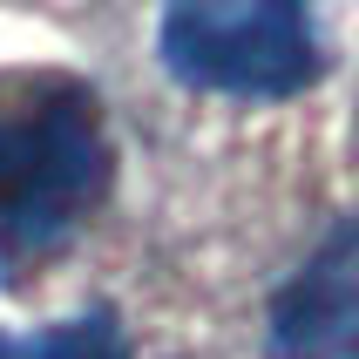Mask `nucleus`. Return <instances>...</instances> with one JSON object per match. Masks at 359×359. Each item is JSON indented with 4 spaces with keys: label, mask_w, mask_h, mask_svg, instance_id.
I'll return each mask as SVG.
<instances>
[{
    "label": "nucleus",
    "mask_w": 359,
    "mask_h": 359,
    "mask_svg": "<svg viewBox=\"0 0 359 359\" xmlns=\"http://www.w3.org/2000/svg\"><path fill=\"white\" fill-rule=\"evenodd\" d=\"M0 359H129V339H122V319L102 305L41 332H0Z\"/></svg>",
    "instance_id": "obj_4"
},
{
    "label": "nucleus",
    "mask_w": 359,
    "mask_h": 359,
    "mask_svg": "<svg viewBox=\"0 0 359 359\" xmlns=\"http://www.w3.org/2000/svg\"><path fill=\"white\" fill-rule=\"evenodd\" d=\"M163 68L203 95L285 102L325 75L312 0H170Z\"/></svg>",
    "instance_id": "obj_2"
},
{
    "label": "nucleus",
    "mask_w": 359,
    "mask_h": 359,
    "mask_svg": "<svg viewBox=\"0 0 359 359\" xmlns=\"http://www.w3.org/2000/svg\"><path fill=\"white\" fill-rule=\"evenodd\" d=\"M116 177L109 116L81 75L0 68V258H48Z\"/></svg>",
    "instance_id": "obj_1"
},
{
    "label": "nucleus",
    "mask_w": 359,
    "mask_h": 359,
    "mask_svg": "<svg viewBox=\"0 0 359 359\" xmlns=\"http://www.w3.org/2000/svg\"><path fill=\"white\" fill-rule=\"evenodd\" d=\"M271 359H359V210L325 231L271 299Z\"/></svg>",
    "instance_id": "obj_3"
}]
</instances>
